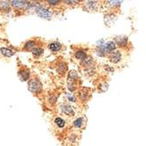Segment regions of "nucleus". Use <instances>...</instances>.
<instances>
[{
	"mask_svg": "<svg viewBox=\"0 0 146 146\" xmlns=\"http://www.w3.org/2000/svg\"><path fill=\"white\" fill-rule=\"evenodd\" d=\"M116 48V44L114 41H108L104 42L103 40L100 41V44L99 45V48L97 51V54L100 56H105L106 54H108L113 51H114Z\"/></svg>",
	"mask_w": 146,
	"mask_h": 146,
	"instance_id": "obj_1",
	"label": "nucleus"
},
{
	"mask_svg": "<svg viewBox=\"0 0 146 146\" xmlns=\"http://www.w3.org/2000/svg\"><path fill=\"white\" fill-rule=\"evenodd\" d=\"M30 8L32 10H34L36 14L39 17L42 18V19H50L51 17H52V12L48 9H47V8H45V7H43L42 5H31Z\"/></svg>",
	"mask_w": 146,
	"mask_h": 146,
	"instance_id": "obj_2",
	"label": "nucleus"
},
{
	"mask_svg": "<svg viewBox=\"0 0 146 146\" xmlns=\"http://www.w3.org/2000/svg\"><path fill=\"white\" fill-rule=\"evenodd\" d=\"M28 88L32 93H38L42 89V85L40 82L36 81V80H33L28 83Z\"/></svg>",
	"mask_w": 146,
	"mask_h": 146,
	"instance_id": "obj_3",
	"label": "nucleus"
},
{
	"mask_svg": "<svg viewBox=\"0 0 146 146\" xmlns=\"http://www.w3.org/2000/svg\"><path fill=\"white\" fill-rule=\"evenodd\" d=\"M110 56H109V59H110V61L116 64V63H119L121 60H122V55L121 54L120 51H113L112 52H110Z\"/></svg>",
	"mask_w": 146,
	"mask_h": 146,
	"instance_id": "obj_4",
	"label": "nucleus"
},
{
	"mask_svg": "<svg viewBox=\"0 0 146 146\" xmlns=\"http://www.w3.org/2000/svg\"><path fill=\"white\" fill-rule=\"evenodd\" d=\"M85 5L89 10L95 11L99 6V0H85Z\"/></svg>",
	"mask_w": 146,
	"mask_h": 146,
	"instance_id": "obj_5",
	"label": "nucleus"
},
{
	"mask_svg": "<svg viewBox=\"0 0 146 146\" xmlns=\"http://www.w3.org/2000/svg\"><path fill=\"white\" fill-rule=\"evenodd\" d=\"M115 44L121 47H126L129 43V38L127 37H117L115 38Z\"/></svg>",
	"mask_w": 146,
	"mask_h": 146,
	"instance_id": "obj_6",
	"label": "nucleus"
},
{
	"mask_svg": "<svg viewBox=\"0 0 146 146\" xmlns=\"http://www.w3.org/2000/svg\"><path fill=\"white\" fill-rule=\"evenodd\" d=\"M11 5L17 9H22L26 6V0H11Z\"/></svg>",
	"mask_w": 146,
	"mask_h": 146,
	"instance_id": "obj_7",
	"label": "nucleus"
},
{
	"mask_svg": "<svg viewBox=\"0 0 146 146\" xmlns=\"http://www.w3.org/2000/svg\"><path fill=\"white\" fill-rule=\"evenodd\" d=\"M62 111L68 115H72L74 114L72 107H71V106H69V105H66V104L62 106Z\"/></svg>",
	"mask_w": 146,
	"mask_h": 146,
	"instance_id": "obj_8",
	"label": "nucleus"
},
{
	"mask_svg": "<svg viewBox=\"0 0 146 146\" xmlns=\"http://www.w3.org/2000/svg\"><path fill=\"white\" fill-rule=\"evenodd\" d=\"M61 47H62V46L58 42H53V43H51V44L48 45V49L51 50V51H53V52H57V51H59L61 49Z\"/></svg>",
	"mask_w": 146,
	"mask_h": 146,
	"instance_id": "obj_9",
	"label": "nucleus"
},
{
	"mask_svg": "<svg viewBox=\"0 0 146 146\" xmlns=\"http://www.w3.org/2000/svg\"><path fill=\"white\" fill-rule=\"evenodd\" d=\"M0 52H1V54L3 55H5V57H11L14 54V52H12L11 49L5 48V47H2L1 49H0Z\"/></svg>",
	"mask_w": 146,
	"mask_h": 146,
	"instance_id": "obj_10",
	"label": "nucleus"
},
{
	"mask_svg": "<svg viewBox=\"0 0 146 146\" xmlns=\"http://www.w3.org/2000/svg\"><path fill=\"white\" fill-rule=\"evenodd\" d=\"M10 5H11V2L9 0H0V9L6 11L9 9Z\"/></svg>",
	"mask_w": 146,
	"mask_h": 146,
	"instance_id": "obj_11",
	"label": "nucleus"
},
{
	"mask_svg": "<svg viewBox=\"0 0 146 146\" xmlns=\"http://www.w3.org/2000/svg\"><path fill=\"white\" fill-rule=\"evenodd\" d=\"M122 2L123 0H108V4L112 7H119Z\"/></svg>",
	"mask_w": 146,
	"mask_h": 146,
	"instance_id": "obj_12",
	"label": "nucleus"
},
{
	"mask_svg": "<svg viewBox=\"0 0 146 146\" xmlns=\"http://www.w3.org/2000/svg\"><path fill=\"white\" fill-rule=\"evenodd\" d=\"M20 76L21 81H28L30 76V72L28 70H23L22 72L20 73Z\"/></svg>",
	"mask_w": 146,
	"mask_h": 146,
	"instance_id": "obj_13",
	"label": "nucleus"
},
{
	"mask_svg": "<svg viewBox=\"0 0 146 146\" xmlns=\"http://www.w3.org/2000/svg\"><path fill=\"white\" fill-rule=\"evenodd\" d=\"M75 56H76L77 59H79V60H85V59L87 57L86 54H85V52L84 51H77V52H76Z\"/></svg>",
	"mask_w": 146,
	"mask_h": 146,
	"instance_id": "obj_14",
	"label": "nucleus"
},
{
	"mask_svg": "<svg viewBox=\"0 0 146 146\" xmlns=\"http://www.w3.org/2000/svg\"><path fill=\"white\" fill-rule=\"evenodd\" d=\"M55 123H56V124H57L59 128H63V127H64V125H65V122L63 120L62 118H60V117L56 118Z\"/></svg>",
	"mask_w": 146,
	"mask_h": 146,
	"instance_id": "obj_15",
	"label": "nucleus"
},
{
	"mask_svg": "<svg viewBox=\"0 0 146 146\" xmlns=\"http://www.w3.org/2000/svg\"><path fill=\"white\" fill-rule=\"evenodd\" d=\"M42 52H43V50L41 49V48L36 47V48H34V49H33V54H34L35 56H40L41 54H42Z\"/></svg>",
	"mask_w": 146,
	"mask_h": 146,
	"instance_id": "obj_16",
	"label": "nucleus"
},
{
	"mask_svg": "<svg viewBox=\"0 0 146 146\" xmlns=\"http://www.w3.org/2000/svg\"><path fill=\"white\" fill-rule=\"evenodd\" d=\"M83 124V119L82 118H77V120L74 122V125L77 127V128H80Z\"/></svg>",
	"mask_w": 146,
	"mask_h": 146,
	"instance_id": "obj_17",
	"label": "nucleus"
},
{
	"mask_svg": "<svg viewBox=\"0 0 146 146\" xmlns=\"http://www.w3.org/2000/svg\"><path fill=\"white\" fill-rule=\"evenodd\" d=\"M34 45H35V42H34V41H29V42H28V43L26 44L25 48H26V50H31L32 48L34 47Z\"/></svg>",
	"mask_w": 146,
	"mask_h": 146,
	"instance_id": "obj_18",
	"label": "nucleus"
},
{
	"mask_svg": "<svg viewBox=\"0 0 146 146\" xmlns=\"http://www.w3.org/2000/svg\"><path fill=\"white\" fill-rule=\"evenodd\" d=\"M64 2L67 5H76L78 2V0H64Z\"/></svg>",
	"mask_w": 146,
	"mask_h": 146,
	"instance_id": "obj_19",
	"label": "nucleus"
},
{
	"mask_svg": "<svg viewBox=\"0 0 146 146\" xmlns=\"http://www.w3.org/2000/svg\"><path fill=\"white\" fill-rule=\"evenodd\" d=\"M47 2L51 5H57L59 4L60 0H47Z\"/></svg>",
	"mask_w": 146,
	"mask_h": 146,
	"instance_id": "obj_20",
	"label": "nucleus"
},
{
	"mask_svg": "<svg viewBox=\"0 0 146 146\" xmlns=\"http://www.w3.org/2000/svg\"><path fill=\"white\" fill-rule=\"evenodd\" d=\"M69 100H71V102H75V101H76V99H75V97H74L73 96H69Z\"/></svg>",
	"mask_w": 146,
	"mask_h": 146,
	"instance_id": "obj_21",
	"label": "nucleus"
},
{
	"mask_svg": "<svg viewBox=\"0 0 146 146\" xmlns=\"http://www.w3.org/2000/svg\"></svg>",
	"mask_w": 146,
	"mask_h": 146,
	"instance_id": "obj_22",
	"label": "nucleus"
}]
</instances>
